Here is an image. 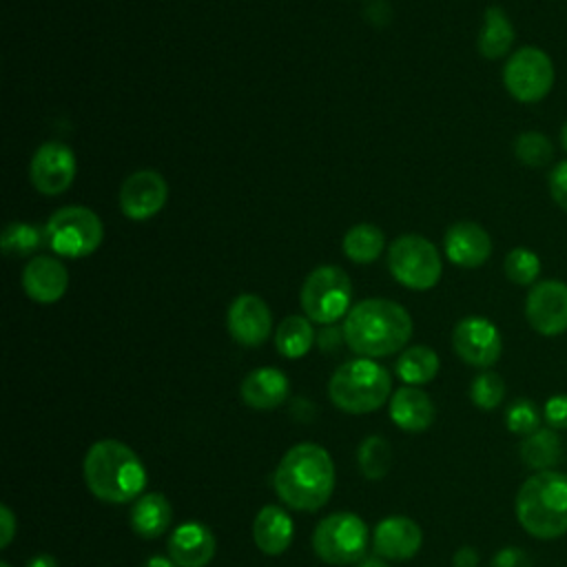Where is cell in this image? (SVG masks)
Returning a JSON list of instances; mask_svg holds the SVG:
<instances>
[{
    "instance_id": "obj_1",
    "label": "cell",
    "mask_w": 567,
    "mask_h": 567,
    "mask_svg": "<svg viewBox=\"0 0 567 567\" xmlns=\"http://www.w3.org/2000/svg\"><path fill=\"white\" fill-rule=\"evenodd\" d=\"M272 485L277 496L292 509L315 512L334 489V463L317 443H297L279 461Z\"/></svg>"
},
{
    "instance_id": "obj_2",
    "label": "cell",
    "mask_w": 567,
    "mask_h": 567,
    "mask_svg": "<svg viewBox=\"0 0 567 567\" xmlns=\"http://www.w3.org/2000/svg\"><path fill=\"white\" fill-rule=\"evenodd\" d=\"M341 328L352 352L379 359L399 352L410 341L412 317L396 301L363 299L350 308Z\"/></svg>"
},
{
    "instance_id": "obj_3",
    "label": "cell",
    "mask_w": 567,
    "mask_h": 567,
    "mask_svg": "<svg viewBox=\"0 0 567 567\" xmlns=\"http://www.w3.org/2000/svg\"><path fill=\"white\" fill-rule=\"evenodd\" d=\"M84 483L104 503H128L146 487V470L140 456L122 441H95L84 456Z\"/></svg>"
},
{
    "instance_id": "obj_4",
    "label": "cell",
    "mask_w": 567,
    "mask_h": 567,
    "mask_svg": "<svg viewBox=\"0 0 567 567\" xmlns=\"http://www.w3.org/2000/svg\"><path fill=\"white\" fill-rule=\"evenodd\" d=\"M520 527L538 538L554 540L567 534V474L558 470L536 472L523 481L516 494Z\"/></svg>"
},
{
    "instance_id": "obj_5",
    "label": "cell",
    "mask_w": 567,
    "mask_h": 567,
    "mask_svg": "<svg viewBox=\"0 0 567 567\" xmlns=\"http://www.w3.org/2000/svg\"><path fill=\"white\" fill-rule=\"evenodd\" d=\"M390 372L365 357L341 363L328 383L330 401L348 414H368L379 410L390 399Z\"/></svg>"
},
{
    "instance_id": "obj_6",
    "label": "cell",
    "mask_w": 567,
    "mask_h": 567,
    "mask_svg": "<svg viewBox=\"0 0 567 567\" xmlns=\"http://www.w3.org/2000/svg\"><path fill=\"white\" fill-rule=\"evenodd\" d=\"M299 301L310 321L330 326L350 312L352 281L339 266H319L306 277Z\"/></svg>"
},
{
    "instance_id": "obj_7",
    "label": "cell",
    "mask_w": 567,
    "mask_h": 567,
    "mask_svg": "<svg viewBox=\"0 0 567 567\" xmlns=\"http://www.w3.org/2000/svg\"><path fill=\"white\" fill-rule=\"evenodd\" d=\"M47 244L60 257L80 259L95 252L104 239L102 219L86 206L58 208L44 224Z\"/></svg>"
},
{
    "instance_id": "obj_8",
    "label": "cell",
    "mask_w": 567,
    "mask_h": 567,
    "mask_svg": "<svg viewBox=\"0 0 567 567\" xmlns=\"http://www.w3.org/2000/svg\"><path fill=\"white\" fill-rule=\"evenodd\" d=\"M368 543V525L352 512H337L321 518L312 534V549L328 565H352L361 560Z\"/></svg>"
},
{
    "instance_id": "obj_9",
    "label": "cell",
    "mask_w": 567,
    "mask_h": 567,
    "mask_svg": "<svg viewBox=\"0 0 567 567\" xmlns=\"http://www.w3.org/2000/svg\"><path fill=\"white\" fill-rule=\"evenodd\" d=\"M388 268L401 286L412 290L434 288L443 272L436 246L423 235L396 237L388 250Z\"/></svg>"
},
{
    "instance_id": "obj_10",
    "label": "cell",
    "mask_w": 567,
    "mask_h": 567,
    "mask_svg": "<svg viewBox=\"0 0 567 567\" xmlns=\"http://www.w3.org/2000/svg\"><path fill=\"white\" fill-rule=\"evenodd\" d=\"M556 80L551 58L538 47L516 49L503 66V84L507 93L523 104H536L549 95Z\"/></svg>"
},
{
    "instance_id": "obj_11",
    "label": "cell",
    "mask_w": 567,
    "mask_h": 567,
    "mask_svg": "<svg viewBox=\"0 0 567 567\" xmlns=\"http://www.w3.org/2000/svg\"><path fill=\"white\" fill-rule=\"evenodd\" d=\"M525 319L543 337L567 332V284L558 279L536 281L525 299Z\"/></svg>"
},
{
    "instance_id": "obj_12",
    "label": "cell",
    "mask_w": 567,
    "mask_h": 567,
    "mask_svg": "<svg viewBox=\"0 0 567 567\" xmlns=\"http://www.w3.org/2000/svg\"><path fill=\"white\" fill-rule=\"evenodd\" d=\"M454 352L474 368H489L501 359L503 337L485 317H465L452 332Z\"/></svg>"
},
{
    "instance_id": "obj_13",
    "label": "cell",
    "mask_w": 567,
    "mask_h": 567,
    "mask_svg": "<svg viewBox=\"0 0 567 567\" xmlns=\"http://www.w3.org/2000/svg\"><path fill=\"white\" fill-rule=\"evenodd\" d=\"M78 162L71 146L62 142L42 144L29 164V179L42 195H60L75 179Z\"/></svg>"
},
{
    "instance_id": "obj_14",
    "label": "cell",
    "mask_w": 567,
    "mask_h": 567,
    "mask_svg": "<svg viewBox=\"0 0 567 567\" xmlns=\"http://www.w3.org/2000/svg\"><path fill=\"white\" fill-rule=\"evenodd\" d=\"M166 197H168L166 179L153 168H142L131 173L122 182L120 210L133 221H144L164 208Z\"/></svg>"
},
{
    "instance_id": "obj_15",
    "label": "cell",
    "mask_w": 567,
    "mask_h": 567,
    "mask_svg": "<svg viewBox=\"0 0 567 567\" xmlns=\"http://www.w3.org/2000/svg\"><path fill=\"white\" fill-rule=\"evenodd\" d=\"M226 326H228L230 337L237 343H241L246 348H257L270 334V328H272L270 308L261 297H257L252 292H244V295L235 297L233 303L228 306Z\"/></svg>"
},
{
    "instance_id": "obj_16",
    "label": "cell",
    "mask_w": 567,
    "mask_h": 567,
    "mask_svg": "<svg viewBox=\"0 0 567 567\" xmlns=\"http://www.w3.org/2000/svg\"><path fill=\"white\" fill-rule=\"evenodd\" d=\"M445 257L461 268H478L492 255L489 233L470 219L456 221L445 233Z\"/></svg>"
},
{
    "instance_id": "obj_17",
    "label": "cell",
    "mask_w": 567,
    "mask_h": 567,
    "mask_svg": "<svg viewBox=\"0 0 567 567\" xmlns=\"http://www.w3.org/2000/svg\"><path fill=\"white\" fill-rule=\"evenodd\" d=\"M423 543L421 527L408 516H388L383 518L372 534V545L379 558L388 560H408L416 556Z\"/></svg>"
},
{
    "instance_id": "obj_18",
    "label": "cell",
    "mask_w": 567,
    "mask_h": 567,
    "mask_svg": "<svg viewBox=\"0 0 567 567\" xmlns=\"http://www.w3.org/2000/svg\"><path fill=\"white\" fill-rule=\"evenodd\" d=\"M215 534L208 525L188 520L168 536V558L177 567H206L215 556Z\"/></svg>"
},
{
    "instance_id": "obj_19",
    "label": "cell",
    "mask_w": 567,
    "mask_h": 567,
    "mask_svg": "<svg viewBox=\"0 0 567 567\" xmlns=\"http://www.w3.org/2000/svg\"><path fill=\"white\" fill-rule=\"evenodd\" d=\"M22 288L29 299L38 303H53L64 297L69 288V272L58 257H33L22 270Z\"/></svg>"
},
{
    "instance_id": "obj_20",
    "label": "cell",
    "mask_w": 567,
    "mask_h": 567,
    "mask_svg": "<svg viewBox=\"0 0 567 567\" xmlns=\"http://www.w3.org/2000/svg\"><path fill=\"white\" fill-rule=\"evenodd\" d=\"M288 377L277 368H257L241 381V399L255 410H275L288 396Z\"/></svg>"
},
{
    "instance_id": "obj_21",
    "label": "cell",
    "mask_w": 567,
    "mask_h": 567,
    "mask_svg": "<svg viewBox=\"0 0 567 567\" xmlns=\"http://www.w3.org/2000/svg\"><path fill=\"white\" fill-rule=\"evenodd\" d=\"M292 532H295L292 518L279 505H264L252 520L255 545L266 556L284 554L292 543Z\"/></svg>"
},
{
    "instance_id": "obj_22",
    "label": "cell",
    "mask_w": 567,
    "mask_h": 567,
    "mask_svg": "<svg viewBox=\"0 0 567 567\" xmlns=\"http://www.w3.org/2000/svg\"><path fill=\"white\" fill-rule=\"evenodd\" d=\"M390 419L408 432H423L434 421V403L416 385H403L390 399Z\"/></svg>"
},
{
    "instance_id": "obj_23",
    "label": "cell",
    "mask_w": 567,
    "mask_h": 567,
    "mask_svg": "<svg viewBox=\"0 0 567 567\" xmlns=\"http://www.w3.org/2000/svg\"><path fill=\"white\" fill-rule=\"evenodd\" d=\"M514 38H516V31H514V24H512L509 16L505 13V9L498 4L487 7L483 13V27H481L478 40H476L478 53L485 60H498L512 49Z\"/></svg>"
},
{
    "instance_id": "obj_24",
    "label": "cell",
    "mask_w": 567,
    "mask_h": 567,
    "mask_svg": "<svg viewBox=\"0 0 567 567\" xmlns=\"http://www.w3.org/2000/svg\"><path fill=\"white\" fill-rule=\"evenodd\" d=\"M173 520V507L164 494H142L131 509V527L142 538H159Z\"/></svg>"
},
{
    "instance_id": "obj_25",
    "label": "cell",
    "mask_w": 567,
    "mask_h": 567,
    "mask_svg": "<svg viewBox=\"0 0 567 567\" xmlns=\"http://www.w3.org/2000/svg\"><path fill=\"white\" fill-rule=\"evenodd\" d=\"M563 456V441L551 427H540L520 443V458L536 472L551 470Z\"/></svg>"
},
{
    "instance_id": "obj_26",
    "label": "cell",
    "mask_w": 567,
    "mask_h": 567,
    "mask_svg": "<svg viewBox=\"0 0 567 567\" xmlns=\"http://www.w3.org/2000/svg\"><path fill=\"white\" fill-rule=\"evenodd\" d=\"M315 339H317V334H315L310 319L301 317V315H290L279 323L277 334H275V346L281 357L299 359V357L308 354Z\"/></svg>"
},
{
    "instance_id": "obj_27",
    "label": "cell",
    "mask_w": 567,
    "mask_h": 567,
    "mask_svg": "<svg viewBox=\"0 0 567 567\" xmlns=\"http://www.w3.org/2000/svg\"><path fill=\"white\" fill-rule=\"evenodd\" d=\"M394 370L408 385H423L436 377L439 354L427 346H412L401 352Z\"/></svg>"
},
{
    "instance_id": "obj_28",
    "label": "cell",
    "mask_w": 567,
    "mask_h": 567,
    "mask_svg": "<svg viewBox=\"0 0 567 567\" xmlns=\"http://www.w3.org/2000/svg\"><path fill=\"white\" fill-rule=\"evenodd\" d=\"M385 237L374 224H357L343 235V252L354 264H372L383 252Z\"/></svg>"
},
{
    "instance_id": "obj_29",
    "label": "cell",
    "mask_w": 567,
    "mask_h": 567,
    "mask_svg": "<svg viewBox=\"0 0 567 567\" xmlns=\"http://www.w3.org/2000/svg\"><path fill=\"white\" fill-rule=\"evenodd\" d=\"M42 239H47L44 228L24 221H9L2 230L0 246L9 257H29L42 246Z\"/></svg>"
},
{
    "instance_id": "obj_30",
    "label": "cell",
    "mask_w": 567,
    "mask_h": 567,
    "mask_svg": "<svg viewBox=\"0 0 567 567\" xmlns=\"http://www.w3.org/2000/svg\"><path fill=\"white\" fill-rule=\"evenodd\" d=\"M357 458H359V467L365 478L381 481L390 472V465H392L390 443L379 434L365 436L359 445Z\"/></svg>"
},
{
    "instance_id": "obj_31",
    "label": "cell",
    "mask_w": 567,
    "mask_h": 567,
    "mask_svg": "<svg viewBox=\"0 0 567 567\" xmlns=\"http://www.w3.org/2000/svg\"><path fill=\"white\" fill-rule=\"evenodd\" d=\"M514 155L529 168H543L554 159V144L540 131H525L514 140Z\"/></svg>"
},
{
    "instance_id": "obj_32",
    "label": "cell",
    "mask_w": 567,
    "mask_h": 567,
    "mask_svg": "<svg viewBox=\"0 0 567 567\" xmlns=\"http://www.w3.org/2000/svg\"><path fill=\"white\" fill-rule=\"evenodd\" d=\"M503 270L512 284H518V286L536 284L540 275V257L534 250L523 246L512 248L503 261Z\"/></svg>"
},
{
    "instance_id": "obj_33",
    "label": "cell",
    "mask_w": 567,
    "mask_h": 567,
    "mask_svg": "<svg viewBox=\"0 0 567 567\" xmlns=\"http://www.w3.org/2000/svg\"><path fill=\"white\" fill-rule=\"evenodd\" d=\"M470 399L481 410H494L505 399V381L501 374L485 370L478 372L470 385Z\"/></svg>"
},
{
    "instance_id": "obj_34",
    "label": "cell",
    "mask_w": 567,
    "mask_h": 567,
    "mask_svg": "<svg viewBox=\"0 0 567 567\" xmlns=\"http://www.w3.org/2000/svg\"><path fill=\"white\" fill-rule=\"evenodd\" d=\"M505 425L509 432L529 436L536 430H540V410L529 399H516L505 410Z\"/></svg>"
},
{
    "instance_id": "obj_35",
    "label": "cell",
    "mask_w": 567,
    "mask_h": 567,
    "mask_svg": "<svg viewBox=\"0 0 567 567\" xmlns=\"http://www.w3.org/2000/svg\"><path fill=\"white\" fill-rule=\"evenodd\" d=\"M543 419L551 430L567 427V394H554L543 405Z\"/></svg>"
},
{
    "instance_id": "obj_36",
    "label": "cell",
    "mask_w": 567,
    "mask_h": 567,
    "mask_svg": "<svg viewBox=\"0 0 567 567\" xmlns=\"http://www.w3.org/2000/svg\"><path fill=\"white\" fill-rule=\"evenodd\" d=\"M549 195L558 208L567 210V159L558 162L549 173Z\"/></svg>"
},
{
    "instance_id": "obj_37",
    "label": "cell",
    "mask_w": 567,
    "mask_h": 567,
    "mask_svg": "<svg viewBox=\"0 0 567 567\" xmlns=\"http://www.w3.org/2000/svg\"><path fill=\"white\" fill-rule=\"evenodd\" d=\"M492 567H534V565L525 549L509 545L496 551V556L492 558Z\"/></svg>"
},
{
    "instance_id": "obj_38",
    "label": "cell",
    "mask_w": 567,
    "mask_h": 567,
    "mask_svg": "<svg viewBox=\"0 0 567 567\" xmlns=\"http://www.w3.org/2000/svg\"><path fill=\"white\" fill-rule=\"evenodd\" d=\"M341 341H346V337H343V328H334L332 323H330V326H326V328H321V330H319V334H317V343H319V348H321V350H326V352L337 350V348L341 346Z\"/></svg>"
},
{
    "instance_id": "obj_39",
    "label": "cell",
    "mask_w": 567,
    "mask_h": 567,
    "mask_svg": "<svg viewBox=\"0 0 567 567\" xmlns=\"http://www.w3.org/2000/svg\"><path fill=\"white\" fill-rule=\"evenodd\" d=\"M0 523H2L0 547H7L11 543V538L16 536V516H13V512L7 505L0 507Z\"/></svg>"
},
{
    "instance_id": "obj_40",
    "label": "cell",
    "mask_w": 567,
    "mask_h": 567,
    "mask_svg": "<svg viewBox=\"0 0 567 567\" xmlns=\"http://www.w3.org/2000/svg\"><path fill=\"white\" fill-rule=\"evenodd\" d=\"M452 563H454V567H476V565H478V554H476L474 547L463 545V547H458V549L454 551Z\"/></svg>"
},
{
    "instance_id": "obj_41",
    "label": "cell",
    "mask_w": 567,
    "mask_h": 567,
    "mask_svg": "<svg viewBox=\"0 0 567 567\" xmlns=\"http://www.w3.org/2000/svg\"><path fill=\"white\" fill-rule=\"evenodd\" d=\"M27 567H58V560L51 554H38L27 563Z\"/></svg>"
},
{
    "instance_id": "obj_42",
    "label": "cell",
    "mask_w": 567,
    "mask_h": 567,
    "mask_svg": "<svg viewBox=\"0 0 567 567\" xmlns=\"http://www.w3.org/2000/svg\"><path fill=\"white\" fill-rule=\"evenodd\" d=\"M142 567H177L173 563V558H164V556H151Z\"/></svg>"
},
{
    "instance_id": "obj_43",
    "label": "cell",
    "mask_w": 567,
    "mask_h": 567,
    "mask_svg": "<svg viewBox=\"0 0 567 567\" xmlns=\"http://www.w3.org/2000/svg\"><path fill=\"white\" fill-rule=\"evenodd\" d=\"M359 567H390V565L383 558H365V560H361Z\"/></svg>"
},
{
    "instance_id": "obj_44",
    "label": "cell",
    "mask_w": 567,
    "mask_h": 567,
    "mask_svg": "<svg viewBox=\"0 0 567 567\" xmlns=\"http://www.w3.org/2000/svg\"><path fill=\"white\" fill-rule=\"evenodd\" d=\"M560 146H563L565 153H567V120H565L563 126H560Z\"/></svg>"
},
{
    "instance_id": "obj_45",
    "label": "cell",
    "mask_w": 567,
    "mask_h": 567,
    "mask_svg": "<svg viewBox=\"0 0 567 567\" xmlns=\"http://www.w3.org/2000/svg\"><path fill=\"white\" fill-rule=\"evenodd\" d=\"M0 567H11V565L9 563H0Z\"/></svg>"
}]
</instances>
